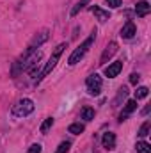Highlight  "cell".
<instances>
[{"label":"cell","instance_id":"6da1fadb","mask_svg":"<svg viewBox=\"0 0 151 153\" xmlns=\"http://www.w3.org/2000/svg\"><path fill=\"white\" fill-rule=\"evenodd\" d=\"M94 39H96V30H93V32H91V36L85 39L78 48L73 50V53H71V55H70V59H68V64H70V66H75V64H78V62L84 59V55H85V53L89 52V48L93 46Z\"/></svg>","mask_w":151,"mask_h":153},{"label":"cell","instance_id":"7a4b0ae2","mask_svg":"<svg viewBox=\"0 0 151 153\" xmlns=\"http://www.w3.org/2000/svg\"><path fill=\"white\" fill-rule=\"evenodd\" d=\"M66 46H68L66 43H61V45H59V46H57V48L53 50V53H52V57H50V61L46 62V66L43 68V71H41V73L38 75V78H36V82H38V84H39V82H41V80H43V78H44L46 75H48V73H50V71H52V70H53L55 66H57V62H59V59H61V55H62V52L66 50Z\"/></svg>","mask_w":151,"mask_h":153},{"label":"cell","instance_id":"3957f363","mask_svg":"<svg viewBox=\"0 0 151 153\" xmlns=\"http://www.w3.org/2000/svg\"><path fill=\"white\" fill-rule=\"evenodd\" d=\"M34 112V102L29 98H21L20 102H16L13 105V114L16 117H25V116Z\"/></svg>","mask_w":151,"mask_h":153},{"label":"cell","instance_id":"277c9868","mask_svg":"<svg viewBox=\"0 0 151 153\" xmlns=\"http://www.w3.org/2000/svg\"><path fill=\"white\" fill-rule=\"evenodd\" d=\"M101 85H103V82H101V76L98 75V73H93V75H89V76H87V80H85L87 93H89V94H93V96L100 94V91H101Z\"/></svg>","mask_w":151,"mask_h":153},{"label":"cell","instance_id":"5b68a950","mask_svg":"<svg viewBox=\"0 0 151 153\" xmlns=\"http://www.w3.org/2000/svg\"><path fill=\"white\" fill-rule=\"evenodd\" d=\"M117 52V43L115 41H110L109 45H107V48L103 50V53H101V59H100V64H107V61L112 57L114 53Z\"/></svg>","mask_w":151,"mask_h":153},{"label":"cell","instance_id":"8992f818","mask_svg":"<svg viewBox=\"0 0 151 153\" xmlns=\"http://www.w3.org/2000/svg\"><path fill=\"white\" fill-rule=\"evenodd\" d=\"M121 70H123V61H115V62L109 64L105 68V75L109 76V78H114V76H117L121 73Z\"/></svg>","mask_w":151,"mask_h":153},{"label":"cell","instance_id":"52a82bcc","mask_svg":"<svg viewBox=\"0 0 151 153\" xmlns=\"http://www.w3.org/2000/svg\"><path fill=\"white\" fill-rule=\"evenodd\" d=\"M135 34H137V27H135V23H133V22H126L124 27L121 29V38L132 39Z\"/></svg>","mask_w":151,"mask_h":153},{"label":"cell","instance_id":"ba28073f","mask_svg":"<svg viewBox=\"0 0 151 153\" xmlns=\"http://www.w3.org/2000/svg\"><path fill=\"white\" fill-rule=\"evenodd\" d=\"M135 109H137V100H128V102H126V105H124V109H123V111H121V114H119V121L123 123V121L132 114Z\"/></svg>","mask_w":151,"mask_h":153},{"label":"cell","instance_id":"9c48e42d","mask_svg":"<svg viewBox=\"0 0 151 153\" xmlns=\"http://www.w3.org/2000/svg\"><path fill=\"white\" fill-rule=\"evenodd\" d=\"M150 11H151V5H150V2H139L137 5H135V14L139 16V18H144V16H148L150 14Z\"/></svg>","mask_w":151,"mask_h":153},{"label":"cell","instance_id":"30bf717a","mask_svg":"<svg viewBox=\"0 0 151 153\" xmlns=\"http://www.w3.org/2000/svg\"><path fill=\"white\" fill-rule=\"evenodd\" d=\"M101 143H103V148H107V150H114V148H115V134H112V132L103 134Z\"/></svg>","mask_w":151,"mask_h":153},{"label":"cell","instance_id":"8fae6325","mask_svg":"<svg viewBox=\"0 0 151 153\" xmlns=\"http://www.w3.org/2000/svg\"><path fill=\"white\" fill-rule=\"evenodd\" d=\"M46 39H48V30H41L39 34H36V36H34V39L30 41V45H29V46H32V48H39V46H41Z\"/></svg>","mask_w":151,"mask_h":153},{"label":"cell","instance_id":"7c38bea8","mask_svg":"<svg viewBox=\"0 0 151 153\" xmlns=\"http://www.w3.org/2000/svg\"><path fill=\"white\" fill-rule=\"evenodd\" d=\"M91 11H93V14H94L101 23H103V22H107V20L110 18V13H109V11H103V9H101V7H98V5H93V7H91Z\"/></svg>","mask_w":151,"mask_h":153},{"label":"cell","instance_id":"4fadbf2b","mask_svg":"<svg viewBox=\"0 0 151 153\" xmlns=\"http://www.w3.org/2000/svg\"><path fill=\"white\" fill-rule=\"evenodd\" d=\"M135 150H137V153H151V144L146 141H139L135 144Z\"/></svg>","mask_w":151,"mask_h":153},{"label":"cell","instance_id":"5bb4252c","mask_svg":"<svg viewBox=\"0 0 151 153\" xmlns=\"http://www.w3.org/2000/svg\"><path fill=\"white\" fill-rule=\"evenodd\" d=\"M94 109L93 107H84L82 109V119H85V121H91V119H94Z\"/></svg>","mask_w":151,"mask_h":153},{"label":"cell","instance_id":"9a60e30c","mask_svg":"<svg viewBox=\"0 0 151 153\" xmlns=\"http://www.w3.org/2000/svg\"><path fill=\"white\" fill-rule=\"evenodd\" d=\"M52 125H53V117H46V119L43 121V125L39 126V132H41V134H46V132L52 128Z\"/></svg>","mask_w":151,"mask_h":153},{"label":"cell","instance_id":"2e32d148","mask_svg":"<svg viewBox=\"0 0 151 153\" xmlns=\"http://www.w3.org/2000/svg\"><path fill=\"white\" fill-rule=\"evenodd\" d=\"M89 2H91V0H80V2L76 4L75 7L71 9V13H70V14H71V16H76V14H78V13H80V11H82V9L85 7V5H87Z\"/></svg>","mask_w":151,"mask_h":153},{"label":"cell","instance_id":"e0dca14e","mask_svg":"<svg viewBox=\"0 0 151 153\" xmlns=\"http://www.w3.org/2000/svg\"><path fill=\"white\" fill-rule=\"evenodd\" d=\"M68 132H70V134H73V135H78V134H82V132H84V125H82V123H73V125H70Z\"/></svg>","mask_w":151,"mask_h":153},{"label":"cell","instance_id":"ac0fdd59","mask_svg":"<svg viewBox=\"0 0 151 153\" xmlns=\"http://www.w3.org/2000/svg\"><path fill=\"white\" fill-rule=\"evenodd\" d=\"M148 94H150V89L142 85V87H139V89L135 91V100H142V98H146Z\"/></svg>","mask_w":151,"mask_h":153},{"label":"cell","instance_id":"d6986e66","mask_svg":"<svg viewBox=\"0 0 151 153\" xmlns=\"http://www.w3.org/2000/svg\"><path fill=\"white\" fill-rule=\"evenodd\" d=\"M70 148H71V143H70V141H62V143L57 146L55 153H68L70 152Z\"/></svg>","mask_w":151,"mask_h":153},{"label":"cell","instance_id":"ffe728a7","mask_svg":"<svg viewBox=\"0 0 151 153\" xmlns=\"http://www.w3.org/2000/svg\"><path fill=\"white\" fill-rule=\"evenodd\" d=\"M150 126H151L150 121H144V123H142V126L139 128V135H141V137H146V135L150 134Z\"/></svg>","mask_w":151,"mask_h":153},{"label":"cell","instance_id":"44dd1931","mask_svg":"<svg viewBox=\"0 0 151 153\" xmlns=\"http://www.w3.org/2000/svg\"><path fill=\"white\" fill-rule=\"evenodd\" d=\"M126 93H128V89H126V87H119V93H117V98H115V102H114V103H119V100H121V98H124V96H126Z\"/></svg>","mask_w":151,"mask_h":153},{"label":"cell","instance_id":"7402d4cb","mask_svg":"<svg viewBox=\"0 0 151 153\" xmlns=\"http://www.w3.org/2000/svg\"><path fill=\"white\" fill-rule=\"evenodd\" d=\"M27 153H41V144H32Z\"/></svg>","mask_w":151,"mask_h":153},{"label":"cell","instance_id":"603a6c76","mask_svg":"<svg viewBox=\"0 0 151 153\" xmlns=\"http://www.w3.org/2000/svg\"><path fill=\"white\" fill-rule=\"evenodd\" d=\"M109 7H119L121 5V0H105Z\"/></svg>","mask_w":151,"mask_h":153},{"label":"cell","instance_id":"cb8c5ba5","mask_svg":"<svg viewBox=\"0 0 151 153\" xmlns=\"http://www.w3.org/2000/svg\"><path fill=\"white\" fill-rule=\"evenodd\" d=\"M139 80H141V75H139V73H132V75H130V82H132V84H137Z\"/></svg>","mask_w":151,"mask_h":153}]
</instances>
